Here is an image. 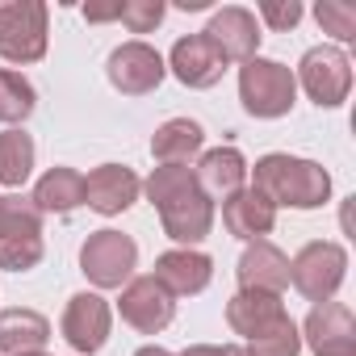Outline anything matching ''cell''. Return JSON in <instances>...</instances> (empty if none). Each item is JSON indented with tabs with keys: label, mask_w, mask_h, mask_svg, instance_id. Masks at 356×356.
<instances>
[{
	"label": "cell",
	"mask_w": 356,
	"mask_h": 356,
	"mask_svg": "<svg viewBox=\"0 0 356 356\" xmlns=\"http://www.w3.org/2000/svg\"><path fill=\"white\" fill-rule=\"evenodd\" d=\"M202 143H206V134H202V126L193 118H172V122H163L155 130L151 155L159 163H189V155H197Z\"/></svg>",
	"instance_id": "603a6c76"
},
{
	"label": "cell",
	"mask_w": 356,
	"mask_h": 356,
	"mask_svg": "<svg viewBox=\"0 0 356 356\" xmlns=\"http://www.w3.org/2000/svg\"><path fill=\"white\" fill-rule=\"evenodd\" d=\"M222 222H227V231L235 239L256 243V239H264L277 227V206L260 189H239V193H231L222 202Z\"/></svg>",
	"instance_id": "9a60e30c"
},
{
	"label": "cell",
	"mask_w": 356,
	"mask_h": 356,
	"mask_svg": "<svg viewBox=\"0 0 356 356\" xmlns=\"http://www.w3.org/2000/svg\"><path fill=\"white\" fill-rule=\"evenodd\" d=\"M172 72L189 88H214L222 80V72H227V59L206 34H189V38H181L172 47Z\"/></svg>",
	"instance_id": "4fadbf2b"
},
{
	"label": "cell",
	"mask_w": 356,
	"mask_h": 356,
	"mask_svg": "<svg viewBox=\"0 0 356 356\" xmlns=\"http://www.w3.org/2000/svg\"><path fill=\"white\" fill-rule=\"evenodd\" d=\"M42 260V214L30 197H0V268L26 273Z\"/></svg>",
	"instance_id": "7a4b0ae2"
},
{
	"label": "cell",
	"mask_w": 356,
	"mask_h": 356,
	"mask_svg": "<svg viewBox=\"0 0 356 356\" xmlns=\"http://www.w3.org/2000/svg\"><path fill=\"white\" fill-rule=\"evenodd\" d=\"M138 176L126 163H101L84 176V206H92L97 214H122L138 202Z\"/></svg>",
	"instance_id": "7c38bea8"
},
{
	"label": "cell",
	"mask_w": 356,
	"mask_h": 356,
	"mask_svg": "<svg viewBox=\"0 0 356 356\" xmlns=\"http://www.w3.org/2000/svg\"><path fill=\"white\" fill-rule=\"evenodd\" d=\"M343 268H348V256L339 243H306L289 264V281L310 302H331L335 289L343 285Z\"/></svg>",
	"instance_id": "52a82bcc"
},
{
	"label": "cell",
	"mask_w": 356,
	"mask_h": 356,
	"mask_svg": "<svg viewBox=\"0 0 356 356\" xmlns=\"http://www.w3.org/2000/svg\"><path fill=\"white\" fill-rule=\"evenodd\" d=\"M185 356H252V352L248 348H231V343L227 348H218V343H193Z\"/></svg>",
	"instance_id": "4dcf8cb0"
},
{
	"label": "cell",
	"mask_w": 356,
	"mask_h": 356,
	"mask_svg": "<svg viewBox=\"0 0 356 356\" xmlns=\"http://www.w3.org/2000/svg\"><path fill=\"white\" fill-rule=\"evenodd\" d=\"M84 17L88 22H118V5H88Z\"/></svg>",
	"instance_id": "1f68e13d"
},
{
	"label": "cell",
	"mask_w": 356,
	"mask_h": 356,
	"mask_svg": "<svg viewBox=\"0 0 356 356\" xmlns=\"http://www.w3.org/2000/svg\"><path fill=\"white\" fill-rule=\"evenodd\" d=\"M163 72H168V67H163L159 51L147 47V42H122V47L109 55V63H105L109 84H113L118 92H126V97H143V92L159 88Z\"/></svg>",
	"instance_id": "ba28073f"
},
{
	"label": "cell",
	"mask_w": 356,
	"mask_h": 356,
	"mask_svg": "<svg viewBox=\"0 0 356 356\" xmlns=\"http://www.w3.org/2000/svg\"><path fill=\"white\" fill-rule=\"evenodd\" d=\"M314 17H318L323 34H331L339 42H352L356 38V9L343 5V0H323V5L314 9Z\"/></svg>",
	"instance_id": "83f0119b"
},
{
	"label": "cell",
	"mask_w": 356,
	"mask_h": 356,
	"mask_svg": "<svg viewBox=\"0 0 356 356\" xmlns=\"http://www.w3.org/2000/svg\"><path fill=\"white\" fill-rule=\"evenodd\" d=\"M193 176H197V189H202L206 197H222V202H227L231 193L243 189L248 163H243V155H239L235 147H214V151L202 155V163L193 168Z\"/></svg>",
	"instance_id": "d6986e66"
},
{
	"label": "cell",
	"mask_w": 356,
	"mask_h": 356,
	"mask_svg": "<svg viewBox=\"0 0 356 356\" xmlns=\"http://www.w3.org/2000/svg\"><path fill=\"white\" fill-rule=\"evenodd\" d=\"M260 17L273 30H289V26L302 22V5H298V0H268V5H260Z\"/></svg>",
	"instance_id": "f546056e"
},
{
	"label": "cell",
	"mask_w": 356,
	"mask_h": 356,
	"mask_svg": "<svg viewBox=\"0 0 356 356\" xmlns=\"http://www.w3.org/2000/svg\"><path fill=\"white\" fill-rule=\"evenodd\" d=\"M51 339V323L38 310H0V352L22 356V352H42Z\"/></svg>",
	"instance_id": "44dd1931"
},
{
	"label": "cell",
	"mask_w": 356,
	"mask_h": 356,
	"mask_svg": "<svg viewBox=\"0 0 356 356\" xmlns=\"http://www.w3.org/2000/svg\"><path fill=\"white\" fill-rule=\"evenodd\" d=\"M134 356H172V352H168V348H155V343H147V348H138Z\"/></svg>",
	"instance_id": "d6a6232c"
},
{
	"label": "cell",
	"mask_w": 356,
	"mask_h": 356,
	"mask_svg": "<svg viewBox=\"0 0 356 356\" xmlns=\"http://www.w3.org/2000/svg\"><path fill=\"white\" fill-rule=\"evenodd\" d=\"M34 113V84L22 72L0 67V122H26Z\"/></svg>",
	"instance_id": "484cf974"
},
{
	"label": "cell",
	"mask_w": 356,
	"mask_h": 356,
	"mask_svg": "<svg viewBox=\"0 0 356 356\" xmlns=\"http://www.w3.org/2000/svg\"><path fill=\"white\" fill-rule=\"evenodd\" d=\"M30 202L38 206V214H72L76 206H84V176L76 168H51Z\"/></svg>",
	"instance_id": "7402d4cb"
},
{
	"label": "cell",
	"mask_w": 356,
	"mask_h": 356,
	"mask_svg": "<svg viewBox=\"0 0 356 356\" xmlns=\"http://www.w3.org/2000/svg\"><path fill=\"white\" fill-rule=\"evenodd\" d=\"M193 189H197V176H193V168H185V163H163V168L151 172V181H147V197H151L155 210L181 202V197L193 193Z\"/></svg>",
	"instance_id": "d4e9b609"
},
{
	"label": "cell",
	"mask_w": 356,
	"mask_h": 356,
	"mask_svg": "<svg viewBox=\"0 0 356 356\" xmlns=\"http://www.w3.org/2000/svg\"><path fill=\"white\" fill-rule=\"evenodd\" d=\"M0 55L9 63H38L47 55V9L34 0L0 5Z\"/></svg>",
	"instance_id": "277c9868"
},
{
	"label": "cell",
	"mask_w": 356,
	"mask_h": 356,
	"mask_svg": "<svg viewBox=\"0 0 356 356\" xmlns=\"http://www.w3.org/2000/svg\"><path fill=\"white\" fill-rule=\"evenodd\" d=\"M210 277H214V264H210V256H202V252H163L159 260H155V281L172 293V298H185V293H202L206 285H210Z\"/></svg>",
	"instance_id": "e0dca14e"
},
{
	"label": "cell",
	"mask_w": 356,
	"mask_h": 356,
	"mask_svg": "<svg viewBox=\"0 0 356 356\" xmlns=\"http://www.w3.org/2000/svg\"><path fill=\"white\" fill-rule=\"evenodd\" d=\"M63 335L84 356L101 352L105 339H109V302L97 298V293H76L63 310Z\"/></svg>",
	"instance_id": "8fae6325"
},
{
	"label": "cell",
	"mask_w": 356,
	"mask_h": 356,
	"mask_svg": "<svg viewBox=\"0 0 356 356\" xmlns=\"http://www.w3.org/2000/svg\"><path fill=\"white\" fill-rule=\"evenodd\" d=\"M118 22H126L130 34H151L163 22V0H126L118 5Z\"/></svg>",
	"instance_id": "f1b7e54d"
},
{
	"label": "cell",
	"mask_w": 356,
	"mask_h": 356,
	"mask_svg": "<svg viewBox=\"0 0 356 356\" xmlns=\"http://www.w3.org/2000/svg\"><path fill=\"white\" fill-rule=\"evenodd\" d=\"M159 222H163L168 239H176V243H202L210 235V227H214V206H210V197L202 189H193L181 202L163 206L159 210Z\"/></svg>",
	"instance_id": "ac0fdd59"
},
{
	"label": "cell",
	"mask_w": 356,
	"mask_h": 356,
	"mask_svg": "<svg viewBox=\"0 0 356 356\" xmlns=\"http://www.w3.org/2000/svg\"><path fill=\"white\" fill-rule=\"evenodd\" d=\"M134 260H138V248H134V239L122 235V231H97V235H88L84 248H80V268H84V277H88L92 285H101V289H118L122 281H130Z\"/></svg>",
	"instance_id": "5b68a950"
},
{
	"label": "cell",
	"mask_w": 356,
	"mask_h": 356,
	"mask_svg": "<svg viewBox=\"0 0 356 356\" xmlns=\"http://www.w3.org/2000/svg\"><path fill=\"white\" fill-rule=\"evenodd\" d=\"M273 206H293V210H314L331 193V176L298 155H264L256 163V185Z\"/></svg>",
	"instance_id": "6da1fadb"
},
{
	"label": "cell",
	"mask_w": 356,
	"mask_h": 356,
	"mask_svg": "<svg viewBox=\"0 0 356 356\" xmlns=\"http://www.w3.org/2000/svg\"><path fill=\"white\" fill-rule=\"evenodd\" d=\"M293 92H298V80L277 59H248L243 72H239V101L256 118H281V113H289Z\"/></svg>",
	"instance_id": "3957f363"
},
{
	"label": "cell",
	"mask_w": 356,
	"mask_h": 356,
	"mask_svg": "<svg viewBox=\"0 0 356 356\" xmlns=\"http://www.w3.org/2000/svg\"><path fill=\"white\" fill-rule=\"evenodd\" d=\"M176 314V302L172 293L155 281V277H134L126 289H122V318L130 327H138L143 335H155L172 323Z\"/></svg>",
	"instance_id": "30bf717a"
},
{
	"label": "cell",
	"mask_w": 356,
	"mask_h": 356,
	"mask_svg": "<svg viewBox=\"0 0 356 356\" xmlns=\"http://www.w3.org/2000/svg\"><path fill=\"white\" fill-rule=\"evenodd\" d=\"M252 348V356H298L302 352V335H298V327L289 323V314L285 318H277L268 331H260L256 339H248Z\"/></svg>",
	"instance_id": "4316f807"
},
{
	"label": "cell",
	"mask_w": 356,
	"mask_h": 356,
	"mask_svg": "<svg viewBox=\"0 0 356 356\" xmlns=\"http://www.w3.org/2000/svg\"><path fill=\"white\" fill-rule=\"evenodd\" d=\"M218 51H222V59L227 63H248V59H256V47H260V30H256V17L248 13V9H222V13H214V22L202 30Z\"/></svg>",
	"instance_id": "5bb4252c"
},
{
	"label": "cell",
	"mask_w": 356,
	"mask_h": 356,
	"mask_svg": "<svg viewBox=\"0 0 356 356\" xmlns=\"http://www.w3.org/2000/svg\"><path fill=\"white\" fill-rule=\"evenodd\" d=\"M306 339L314 356H356V318L343 302H318L306 314Z\"/></svg>",
	"instance_id": "9c48e42d"
},
{
	"label": "cell",
	"mask_w": 356,
	"mask_h": 356,
	"mask_svg": "<svg viewBox=\"0 0 356 356\" xmlns=\"http://www.w3.org/2000/svg\"><path fill=\"white\" fill-rule=\"evenodd\" d=\"M277 318H285V306L277 293H260V289H239L231 302H227V323L243 335V339H256L260 331H268Z\"/></svg>",
	"instance_id": "ffe728a7"
},
{
	"label": "cell",
	"mask_w": 356,
	"mask_h": 356,
	"mask_svg": "<svg viewBox=\"0 0 356 356\" xmlns=\"http://www.w3.org/2000/svg\"><path fill=\"white\" fill-rule=\"evenodd\" d=\"M289 285V260L281 248L256 239L243 256H239V289H260V293H277Z\"/></svg>",
	"instance_id": "2e32d148"
},
{
	"label": "cell",
	"mask_w": 356,
	"mask_h": 356,
	"mask_svg": "<svg viewBox=\"0 0 356 356\" xmlns=\"http://www.w3.org/2000/svg\"><path fill=\"white\" fill-rule=\"evenodd\" d=\"M22 356H47V352H22Z\"/></svg>",
	"instance_id": "836d02e7"
},
{
	"label": "cell",
	"mask_w": 356,
	"mask_h": 356,
	"mask_svg": "<svg viewBox=\"0 0 356 356\" xmlns=\"http://www.w3.org/2000/svg\"><path fill=\"white\" fill-rule=\"evenodd\" d=\"M34 172V138L26 130H5L0 134V185H26V176Z\"/></svg>",
	"instance_id": "cb8c5ba5"
},
{
	"label": "cell",
	"mask_w": 356,
	"mask_h": 356,
	"mask_svg": "<svg viewBox=\"0 0 356 356\" xmlns=\"http://www.w3.org/2000/svg\"><path fill=\"white\" fill-rule=\"evenodd\" d=\"M298 80H302V88L310 92L314 105L335 109V105L348 101V88H352V63H348V55H343L339 47H314V51L302 55V63H298Z\"/></svg>",
	"instance_id": "8992f818"
}]
</instances>
